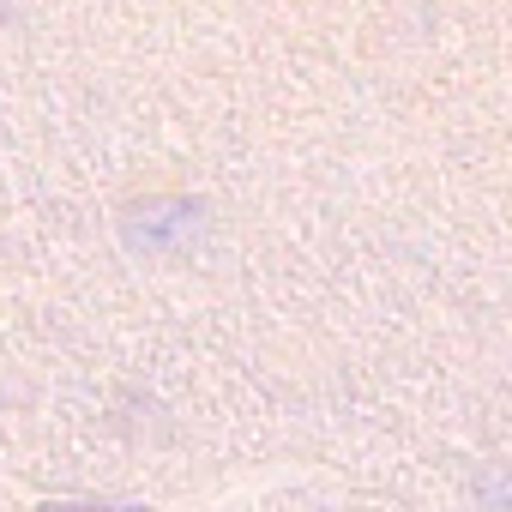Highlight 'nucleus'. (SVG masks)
Returning a JSON list of instances; mask_svg holds the SVG:
<instances>
[{
    "label": "nucleus",
    "instance_id": "f03ea898",
    "mask_svg": "<svg viewBox=\"0 0 512 512\" xmlns=\"http://www.w3.org/2000/svg\"><path fill=\"white\" fill-rule=\"evenodd\" d=\"M470 500L482 512H512V464L494 458V464H476L470 470Z\"/></svg>",
    "mask_w": 512,
    "mask_h": 512
},
{
    "label": "nucleus",
    "instance_id": "f257e3e1",
    "mask_svg": "<svg viewBox=\"0 0 512 512\" xmlns=\"http://www.w3.org/2000/svg\"><path fill=\"white\" fill-rule=\"evenodd\" d=\"M211 205L199 193H145L115 211V241L133 266H187L211 241Z\"/></svg>",
    "mask_w": 512,
    "mask_h": 512
},
{
    "label": "nucleus",
    "instance_id": "7ed1b4c3",
    "mask_svg": "<svg viewBox=\"0 0 512 512\" xmlns=\"http://www.w3.org/2000/svg\"><path fill=\"white\" fill-rule=\"evenodd\" d=\"M37 512H157L151 500H121V494H55Z\"/></svg>",
    "mask_w": 512,
    "mask_h": 512
}]
</instances>
